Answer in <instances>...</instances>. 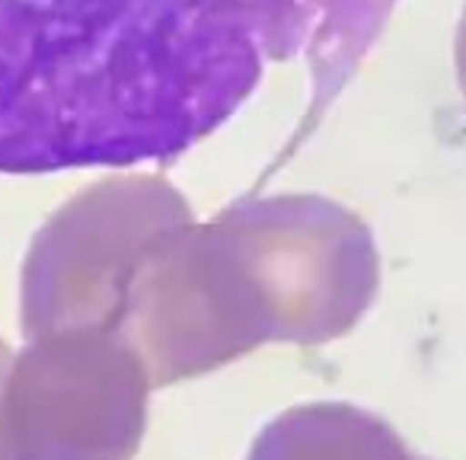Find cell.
<instances>
[{"instance_id":"cell-2","label":"cell","mask_w":466,"mask_h":460,"mask_svg":"<svg viewBox=\"0 0 466 460\" xmlns=\"http://www.w3.org/2000/svg\"><path fill=\"white\" fill-rule=\"evenodd\" d=\"M137 352L116 332L35 336L7 383V432L16 460H125L141 434Z\"/></svg>"},{"instance_id":"cell-5","label":"cell","mask_w":466,"mask_h":460,"mask_svg":"<svg viewBox=\"0 0 466 460\" xmlns=\"http://www.w3.org/2000/svg\"><path fill=\"white\" fill-rule=\"evenodd\" d=\"M7 349L0 345V460H16L7 432Z\"/></svg>"},{"instance_id":"cell-4","label":"cell","mask_w":466,"mask_h":460,"mask_svg":"<svg viewBox=\"0 0 466 460\" xmlns=\"http://www.w3.org/2000/svg\"><path fill=\"white\" fill-rule=\"evenodd\" d=\"M247 460H425L380 415L351 403H307L275 415Z\"/></svg>"},{"instance_id":"cell-3","label":"cell","mask_w":466,"mask_h":460,"mask_svg":"<svg viewBox=\"0 0 466 460\" xmlns=\"http://www.w3.org/2000/svg\"><path fill=\"white\" fill-rule=\"evenodd\" d=\"M182 214L160 179H109L74 199L29 250L26 330H103L137 250Z\"/></svg>"},{"instance_id":"cell-1","label":"cell","mask_w":466,"mask_h":460,"mask_svg":"<svg viewBox=\"0 0 466 460\" xmlns=\"http://www.w3.org/2000/svg\"><path fill=\"white\" fill-rule=\"evenodd\" d=\"M400 0H0V173L169 160L275 65L336 97Z\"/></svg>"}]
</instances>
